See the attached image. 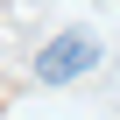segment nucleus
Instances as JSON below:
<instances>
[{"label": "nucleus", "instance_id": "f257e3e1", "mask_svg": "<svg viewBox=\"0 0 120 120\" xmlns=\"http://www.w3.org/2000/svg\"><path fill=\"white\" fill-rule=\"evenodd\" d=\"M99 64V35L92 28H64L42 56H35V85H71V78H85Z\"/></svg>", "mask_w": 120, "mask_h": 120}]
</instances>
